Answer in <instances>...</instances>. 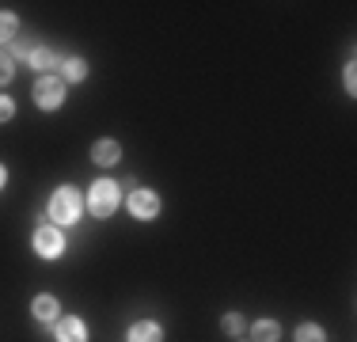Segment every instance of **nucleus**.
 <instances>
[{
  "label": "nucleus",
  "instance_id": "1",
  "mask_svg": "<svg viewBox=\"0 0 357 342\" xmlns=\"http://www.w3.org/2000/svg\"><path fill=\"white\" fill-rule=\"evenodd\" d=\"M46 213H50V221H57V228H61V225H76V221H80V213H84L80 191H76V186H57V191L50 194Z\"/></svg>",
  "mask_w": 357,
  "mask_h": 342
},
{
  "label": "nucleus",
  "instance_id": "2",
  "mask_svg": "<svg viewBox=\"0 0 357 342\" xmlns=\"http://www.w3.org/2000/svg\"><path fill=\"white\" fill-rule=\"evenodd\" d=\"M118 202H122V186H118L114 179H96V183L88 186V209H91V217H99V221L114 217Z\"/></svg>",
  "mask_w": 357,
  "mask_h": 342
},
{
  "label": "nucleus",
  "instance_id": "3",
  "mask_svg": "<svg viewBox=\"0 0 357 342\" xmlns=\"http://www.w3.org/2000/svg\"><path fill=\"white\" fill-rule=\"evenodd\" d=\"M35 103H38V110H61V103H65V80L61 76H38L35 80Z\"/></svg>",
  "mask_w": 357,
  "mask_h": 342
},
{
  "label": "nucleus",
  "instance_id": "4",
  "mask_svg": "<svg viewBox=\"0 0 357 342\" xmlns=\"http://www.w3.org/2000/svg\"><path fill=\"white\" fill-rule=\"evenodd\" d=\"M35 251L38 259H61L65 255V236L57 225H38L35 228Z\"/></svg>",
  "mask_w": 357,
  "mask_h": 342
},
{
  "label": "nucleus",
  "instance_id": "5",
  "mask_svg": "<svg viewBox=\"0 0 357 342\" xmlns=\"http://www.w3.org/2000/svg\"><path fill=\"white\" fill-rule=\"evenodd\" d=\"M130 213L137 221H156L160 217V194L149 191V186H137V191H130Z\"/></svg>",
  "mask_w": 357,
  "mask_h": 342
},
{
  "label": "nucleus",
  "instance_id": "6",
  "mask_svg": "<svg viewBox=\"0 0 357 342\" xmlns=\"http://www.w3.org/2000/svg\"><path fill=\"white\" fill-rule=\"evenodd\" d=\"M91 160H96L99 168H114L118 160H122V144H118L114 137H99V141H91Z\"/></svg>",
  "mask_w": 357,
  "mask_h": 342
},
{
  "label": "nucleus",
  "instance_id": "7",
  "mask_svg": "<svg viewBox=\"0 0 357 342\" xmlns=\"http://www.w3.org/2000/svg\"><path fill=\"white\" fill-rule=\"evenodd\" d=\"M57 342H88V323L80 315H61L57 320Z\"/></svg>",
  "mask_w": 357,
  "mask_h": 342
},
{
  "label": "nucleus",
  "instance_id": "8",
  "mask_svg": "<svg viewBox=\"0 0 357 342\" xmlns=\"http://www.w3.org/2000/svg\"><path fill=\"white\" fill-rule=\"evenodd\" d=\"M126 342H164V327L152 323V320H137L126 331Z\"/></svg>",
  "mask_w": 357,
  "mask_h": 342
},
{
  "label": "nucleus",
  "instance_id": "9",
  "mask_svg": "<svg viewBox=\"0 0 357 342\" xmlns=\"http://www.w3.org/2000/svg\"><path fill=\"white\" fill-rule=\"evenodd\" d=\"M31 312H35L38 323H57V315H61V304H57V297L38 293L35 301H31Z\"/></svg>",
  "mask_w": 357,
  "mask_h": 342
},
{
  "label": "nucleus",
  "instance_id": "10",
  "mask_svg": "<svg viewBox=\"0 0 357 342\" xmlns=\"http://www.w3.org/2000/svg\"><path fill=\"white\" fill-rule=\"evenodd\" d=\"M27 65L38 68L42 76H54V68H61V54H57V50H46V46H42V50H35V54L27 57Z\"/></svg>",
  "mask_w": 357,
  "mask_h": 342
},
{
  "label": "nucleus",
  "instance_id": "11",
  "mask_svg": "<svg viewBox=\"0 0 357 342\" xmlns=\"http://www.w3.org/2000/svg\"><path fill=\"white\" fill-rule=\"evenodd\" d=\"M61 80L84 84L88 80V61H84V57H61Z\"/></svg>",
  "mask_w": 357,
  "mask_h": 342
},
{
  "label": "nucleus",
  "instance_id": "12",
  "mask_svg": "<svg viewBox=\"0 0 357 342\" xmlns=\"http://www.w3.org/2000/svg\"><path fill=\"white\" fill-rule=\"evenodd\" d=\"M282 339V327L274 320H255L251 323V342H278Z\"/></svg>",
  "mask_w": 357,
  "mask_h": 342
},
{
  "label": "nucleus",
  "instance_id": "13",
  "mask_svg": "<svg viewBox=\"0 0 357 342\" xmlns=\"http://www.w3.org/2000/svg\"><path fill=\"white\" fill-rule=\"evenodd\" d=\"M15 31H20V20H15L12 12H0V46H12Z\"/></svg>",
  "mask_w": 357,
  "mask_h": 342
},
{
  "label": "nucleus",
  "instance_id": "14",
  "mask_svg": "<svg viewBox=\"0 0 357 342\" xmlns=\"http://www.w3.org/2000/svg\"><path fill=\"white\" fill-rule=\"evenodd\" d=\"M296 342H327V331L319 323H301L296 327Z\"/></svg>",
  "mask_w": 357,
  "mask_h": 342
},
{
  "label": "nucleus",
  "instance_id": "15",
  "mask_svg": "<svg viewBox=\"0 0 357 342\" xmlns=\"http://www.w3.org/2000/svg\"><path fill=\"white\" fill-rule=\"evenodd\" d=\"M220 331H225V335H232V339H240V335H243V315H240V312H225Z\"/></svg>",
  "mask_w": 357,
  "mask_h": 342
},
{
  "label": "nucleus",
  "instance_id": "16",
  "mask_svg": "<svg viewBox=\"0 0 357 342\" xmlns=\"http://www.w3.org/2000/svg\"><path fill=\"white\" fill-rule=\"evenodd\" d=\"M12 76H15V61L8 50H0V84H12Z\"/></svg>",
  "mask_w": 357,
  "mask_h": 342
},
{
  "label": "nucleus",
  "instance_id": "17",
  "mask_svg": "<svg viewBox=\"0 0 357 342\" xmlns=\"http://www.w3.org/2000/svg\"><path fill=\"white\" fill-rule=\"evenodd\" d=\"M12 118H15V99L0 96V122H12Z\"/></svg>",
  "mask_w": 357,
  "mask_h": 342
},
{
  "label": "nucleus",
  "instance_id": "18",
  "mask_svg": "<svg viewBox=\"0 0 357 342\" xmlns=\"http://www.w3.org/2000/svg\"><path fill=\"white\" fill-rule=\"evenodd\" d=\"M342 80H346V91H350V96H354V91H357V73H354V61H350V65H346V73H342Z\"/></svg>",
  "mask_w": 357,
  "mask_h": 342
},
{
  "label": "nucleus",
  "instance_id": "19",
  "mask_svg": "<svg viewBox=\"0 0 357 342\" xmlns=\"http://www.w3.org/2000/svg\"><path fill=\"white\" fill-rule=\"evenodd\" d=\"M4 186H8V168L0 164V191H4Z\"/></svg>",
  "mask_w": 357,
  "mask_h": 342
},
{
  "label": "nucleus",
  "instance_id": "20",
  "mask_svg": "<svg viewBox=\"0 0 357 342\" xmlns=\"http://www.w3.org/2000/svg\"><path fill=\"white\" fill-rule=\"evenodd\" d=\"M240 342H251V339H243V335H240Z\"/></svg>",
  "mask_w": 357,
  "mask_h": 342
}]
</instances>
